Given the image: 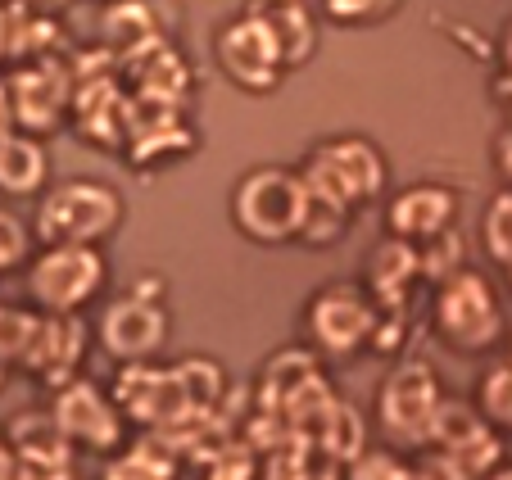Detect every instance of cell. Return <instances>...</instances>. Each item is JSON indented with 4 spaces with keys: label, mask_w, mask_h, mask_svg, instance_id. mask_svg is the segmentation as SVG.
I'll list each match as a JSON object with an SVG mask.
<instances>
[{
    "label": "cell",
    "mask_w": 512,
    "mask_h": 480,
    "mask_svg": "<svg viewBox=\"0 0 512 480\" xmlns=\"http://www.w3.org/2000/svg\"><path fill=\"white\" fill-rule=\"evenodd\" d=\"M118 227H123V195L96 177H68L46 186L32 213V240L41 250H59V245L100 250V240H109Z\"/></svg>",
    "instance_id": "cell-1"
},
{
    "label": "cell",
    "mask_w": 512,
    "mask_h": 480,
    "mask_svg": "<svg viewBox=\"0 0 512 480\" xmlns=\"http://www.w3.org/2000/svg\"><path fill=\"white\" fill-rule=\"evenodd\" d=\"M309 213V186L300 182L295 168L263 164L236 182L232 191V222L254 245H290L304 231Z\"/></svg>",
    "instance_id": "cell-2"
},
{
    "label": "cell",
    "mask_w": 512,
    "mask_h": 480,
    "mask_svg": "<svg viewBox=\"0 0 512 480\" xmlns=\"http://www.w3.org/2000/svg\"><path fill=\"white\" fill-rule=\"evenodd\" d=\"M295 173L309 186L313 200L340 204V209L372 204L390 182L386 154H381L368 136H336V141L313 145L304 168H295Z\"/></svg>",
    "instance_id": "cell-3"
},
{
    "label": "cell",
    "mask_w": 512,
    "mask_h": 480,
    "mask_svg": "<svg viewBox=\"0 0 512 480\" xmlns=\"http://www.w3.org/2000/svg\"><path fill=\"white\" fill-rule=\"evenodd\" d=\"M435 331L458 354H485L503 340V304L481 268H463L435 286Z\"/></svg>",
    "instance_id": "cell-4"
},
{
    "label": "cell",
    "mask_w": 512,
    "mask_h": 480,
    "mask_svg": "<svg viewBox=\"0 0 512 480\" xmlns=\"http://www.w3.org/2000/svg\"><path fill=\"white\" fill-rule=\"evenodd\" d=\"M109 281V263L87 245H59L41 250L28 263V295L41 317H78L91 299H100Z\"/></svg>",
    "instance_id": "cell-5"
},
{
    "label": "cell",
    "mask_w": 512,
    "mask_h": 480,
    "mask_svg": "<svg viewBox=\"0 0 512 480\" xmlns=\"http://www.w3.org/2000/svg\"><path fill=\"white\" fill-rule=\"evenodd\" d=\"M435 404H440L435 372L422 358H404V363L381 381V394H377V417H381L386 440L399 444V449H426Z\"/></svg>",
    "instance_id": "cell-6"
},
{
    "label": "cell",
    "mask_w": 512,
    "mask_h": 480,
    "mask_svg": "<svg viewBox=\"0 0 512 480\" xmlns=\"http://www.w3.org/2000/svg\"><path fill=\"white\" fill-rule=\"evenodd\" d=\"M5 100H10V127L28 136H46L64 123V109L73 105V64L59 55H41L37 64H23L5 82Z\"/></svg>",
    "instance_id": "cell-7"
},
{
    "label": "cell",
    "mask_w": 512,
    "mask_h": 480,
    "mask_svg": "<svg viewBox=\"0 0 512 480\" xmlns=\"http://www.w3.org/2000/svg\"><path fill=\"white\" fill-rule=\"evenodd\" d=\"M372 327H377V304L368 299V290L349 286V281L322 286L304 313V331H309L313 349L331 358L358 354L372 340Z\"/></svg>",
    "instance_id": "cell-8"
},
{
    "label": "cell",
    "mask_w": 512,
    "mask_h": 480,
    "mask_svg": "<svg viewBox=\"0 0 512 480\" xmlns=\"http://www.w3.org/2000/svg\"><path fill=\"white\" fill-rule=\"evenodd\" d=\"M213 55H218V68L227 73V82H236L241 91L268 96V91H277L281 77H286V68H281V59H277V46L268 41L263 23L254 19L250 10H241L236 19H227L223 28H218Z\"/></svg>",
    "instance_id": "cell-9"
},
{
    "label": "cell",
    "mask_w": 512,
    "mask_h": 480,
    "mask_svg": "<svg viewBox=\"0 0 512 480\" xmlns=\"http://www.w3.org/2000/svg\"><path fill=\"white\" fill-rule=\"evenodd\" d=\"M50 417H55L59 435L78 449L91 453H114L123 444V413L109 399L100 385L91 381H68L64 390H55V404H50Z\"/></svg>",
    "instance_id": "cell-10"
},
{
    "label": "cell",
    "mask_w": 512,
    "mask_h": 480,
    "mask_svg": "<svg viewBox=\"0 0 512 480\" xmlns=\"http://www.w3.org/2000/svg\"><path fill=\"white\" fill-rule=\"evenodd\" d=\"M96 340H100V349H105L109 358H118L123 367L150 363L168 340V308L150 304V299L123 295V299H114V304H105V313H100V322H96Z\"/></svg>",
    "instance_id": "cell-11"
},
{
    "label": "cell",
    "mask_w": 512,
    "mask_h": 480,
    "mask_svg": "<svg viewBox=\"0 0 512 480\" xmlns=\"http://www.w3.org/2000/svg\"><path fill=\"white\" fill-rule=\"evenodd\" d=\"M82 354H87V322L82 317H41L37 313V331H32L19 363L28 372H37L46 385L64 390L68 381H78Z\"/></svg>",
    "instance_id": "cell-12"
},
{
    "label": "cell",
    "mask_w": 512,
    "mask_h": 480,
    "mask_svg": "<svg viewBox=\"0 0 512 480\" xmlns=\"http://www.w3.org/2000/svg\"><path fill=\"white\" fill-rule=\"evenodd\" d=\"M458 218V195L449 191L445 182H417L404 186L395 200L386 204V227L395 240H408V245H422V240L449 231Z\"/></svg>",
    "instance_id": "cell-13"
},
{
    "label": "cell",
    "mask_w": 512,
    "mask_h": 480,
    "mask_svg": "<svg viewBox=\"0 0 512 480\" xmlns=\"http://www.w3.org/2000/svg\"><path fill=\"white\" fill-rule=\"evenodd\" d=\"M118 73L136 87L132 100H141V105H159V109H177L182 96H186V87H191V68H186V59L177 55L168 41H155L150 50L123 59Z\"/></svg>",
    "instance_id": "cell-14"
},
{
    "label": "cell",
    "mask_w": 512,
    "mask_h": 480,
    "mask_svg": "<svg viewBox=\"0 0 512 480\" xmlns=\"http://www.w3.org/2000/svg\"><path fill=\"white\" fill-rule=\"evenodd\" d=\"M250 14L263 23L286 73L313 59V50H318V14L304 0H268V5H250Z\"/></svg>",
    "instance_id": "cell-15"
},
{
    "label": "cell",
    "mask_w": 512,
    "mask_h": 480,
    "mask_svg": "<svg viewBox=\"0 0 512 480\" xmlns=\"http://www.w3.org/2000/svg\"><path fill=\"white\" fill-rule=\"evenodd\" d=\"M5 449L14 453V462H19L23 471H37L41 480L46 476H64L68 471V453H73V444L59 435L55 417L50 413H23L19 422L10 426V444Z\"/></svg>",
    "instance_id": "cell-16"
},
{
    "label": "cell",
    "mask_w": 512,
    "mask_h": 480,
    "mask_svg": "<svg viewBox=\"0 0 512 480\" xmlns=\"http://www.w3.org/2000/svg\"><path fill=\"white\" fill-rule=\"evenodd\" d=\"M413 281H417V245L386 236L372 250V263H368V299L381 313H404Z\"/></svg>",
    "instance_id": "cell-17"
},
{
    "label": "cell",
    "mask_w": 512,
    "mask_h": 480,
    "mask_svg": "<svg viewBox=\"0 0 512 480\" xmlns=\"http://www.w3.org/2000/svg\"><path fill=\"white\" fill-rule=\"evenodd\" d=\"M50 186V154L46 141L28 132L0 136V195H32L37 200Z\"/></svg>",
    "instance_id": "cell-18"
},
{
    "label": "cell",
    "mask_w": 512,
    "mask_h": 480,
    "mask_svg": "<svg viewBox=\"0 0 512 480\" xmlns=\"http://www.w3.org/2000/svg\"><path fill=\"white\" fill-rule=\"evenodd\" d=\"M100 28H105V41H109V50H114L118 64H123V59H132V55H141V50H150L155 41H164L159 10H155V5H141V0L109 5L105 19H100Z\"/></svg>",
    "instance_id": "cell-19"
},
{
    "label": "cell",
    "mask_w": 512,
    "mask_h": 480,
    "mask_svg": "<svg viewBox=\"0 0 512 480\" xmlns=\"http://www.w3.org/2000/svg\"><path fill=\"white\" fill-rule=\"evenodd\" d=\"M309 449L318 453L322 462H331V467L345 471L358 453L368 449V422H363V413H358L354 404H345V399H336L331 413L322 417V426H318V435H313Z\"/></svg>",
    "instance_id": "cell-20"
},
{
    "label": "cell",
    "mask_w": 512,
    "mask_h": 480,
    "mask_svg": "<svg viewBox=\"0 0 512 480\" xmlns=\"http://www.w3.org/2000/svg\"><path fill=\"white\" fill-rule=\"evenodd\" d=\"M485 431H494V426L476 413V404H467V399H440L435 417H431V440H426V449H440V458H445V453H458L472 440H481Z\"/></svg>",
    "instance_id": "cell-21"
},
{
    "label": "cell",
    "mask_w": 512,
    "mask_h": 480,
    "mask_svg": "<svg viewBox=\"0 0 512 480\" xmlns=\"http://www.w3.org/2000/svg\"><path fill=\"white\" fill-rule=\"evenodd\" d=\"M463 250H467V245H463V236H458L454 227L440 231V236H431V240H422V245H417V281L445 286L454 272L467 268Z\"/></svg>",
    "instance_id": "cell-22"
},
{
    "label": "cell",
    "mask_w": 512,
    "mask_h": 480,
    "mask_svg": "<svg viewBox=\"0 0 512 480\" xmlns=\"http://www.w3.org/2000/svg\"><path fill=\"white\" fill-rule=\"evenodd\" d=\"M476 413H481L494 431H499V426L512 431V363H499L485 372L481 394H476Z\"/></svg>",
    "instance_id": "cell-23"
},
{
    "label": "cell",
    "mask_w": 512,
    "mask_h": 480,
    "mask_svg": "<svg viewBox=\"0 0 512 480\" xmlns=\"http://www.w3.org/2000/svg\"><path fill=\"white\" fill-rule=\"evenodd\" d=\"M345 222H349V209H340V204H327V200H313V195H309V213H304L300 240H304V245H313V250H322V245H336V240L345 236Z\"/></svg>",
    "instance_id": "cell-24"
},
{
    "label": "cell",
    "mask_w": 512,
    "mask_h": 480,
    "mask_svg": "<svg viewBox=\"0 0 512 480\" xmlns=\"http://www.w3.org/2000/svg\"><path fill=\"white\" fill-rule=\"evenodd\" d=\"M485 250H490V259L503 263V268L512 263V191L508 186H503L490 200V209H485Z\"/></svg>",
    "instance_id": "cell-25"
},
{
    "label": "cell",
    "mask_w": 512,
    "mask_h": 480,
    "mask_svg": "<svg viewBox=\"0 0 512 480\" xmlns=\"http://www.w3.org/2000/svg\"><path fill=\"white\" fill-rule=\"evenodd\" d=\"M23 263H32V227L19 213L0 209V277L23 268Z\"/></svg>",
    "instance_id": "cell-26"
},
{
    "label": "cell",
    "mask_w": 512,
    "mask_h": 480,
    "mask_svg": "<svg viewBox=\"0 0 512 480\" xmlns=\"http://www.w3.org/2000/svg\"><path fill=\"white\" fill-rule=\"evenodd\" d=\"M345 480H404L408 476V462L399 458L395 449H363L345 471Z\"/></svg>",
    "instance_id": "cell-27"
},
{
    "label": "cell",
    "mask_w": 512,
    "mask_h": 480,
    "mask_svg": "<svg viewBox=\"0 0 512 480\" xmlns=\"http://www.w3.org/2000/svg\"><path fill=\"white\" fill-rule=\"evenodd\" d=\"M390 10H395L390 0H368V5H358V0H327L331 23H363V19H381V14H390Z\"/></svg>",
    "instance_id": "cell-28"
},
{
    "label": "cell",
    "mask_w": 512,
    "mask_h": 480,
    "mask_svg": "<svg viewBox=\"0 0 512 480\" xmlns=\"http://www.w3.org/2000/svg\"><path fill=\"white\" fill-rule=\"evenodd\" d=\"M404 313H381L377 308V327H372V340L368 345L377 349V354H395L399 345H404Z\"/></svg>",
    "instance_id": "cell-29"
},
{
    "label": "cell",
    "mask_w": 512,
    "mask_h": 480,
    "mask_svg": "<svg viewBox=\"0 0 512 480\" xmlns=\"http://www.w3.org/2000/svg\"><path fill=\"white\" fill-rule=\"evenodd\" d=\"M404 480H458V476L440 458H422V462H408V476Z\"/></svg>",
    "instance_id": "cell-30"
},
{
    "label": "cell",
    "mask_w": 512,
    "mask_h": 480,
    "mask_svg": "<svg viewBox=\"0 0 512 480\" xmlns=\"http://www.w3.org/2000/svg\"><path fill=\"white\" fill-rule=\"evenodd\" d=\"M494 164H499L503 182H508V191H512V127L499 132V141H494Z\"/></svg>",
    "instance_id": "cell-31"
},
{
    "label": "cell",
    "mask_w": 512,
    "mask_h": 480,
    "mask_svg": "<svg viewBox=\"0 0 512 480\" xmlns=\"http://www.w3.org/2000/svg\"><path fill=\"white\" fill-rule=\"evenodd\" d=\"M14 28H19V14H14V10H0V59L14 55Z\"/></svg>",
    "instance_id": "cell-32"
},
{
    "label": "cell",
    "mask_w": 512,
    "mask_h": 480,
    "mask_svg": "<svg viewBox=\"0 0 512 480\" xmlns=\"http://www.w3.org/2000/svg\"><path fill=\"white\" fill-rule=\"evenodd\" d=\"M499 59L508 64V77H512V23H508V32H503V41H499Z\"/></svg>",
    "instance_id": "cell-33"
},
{
    "label": "cell",
    "mask_w": 512,
    "mask_h": 480,
    "mask_svg": "<svg viewBox=\"0 0 512 480\" xmlns=\"http://www.w3.org/2000/svg\"><path fill=\"white\" fill-rule=\"evenodd\" d=\"M5 132H14V127H10V100H5V87H0V136Z\"/></svg>",
    "instance_id": "cell-34"
},
{
    "label": "cell",
    "mask_w": 512,
    "mask_h": 480,
    "mask_svg": "<svg viewBox=\"0 0 512 480\" xmlns=\"http://www.w3.org/2000/svg\"><path fill=\"white\" fill-rule=\"evenodd\" d=\"M5 367H10V363H5V358H0V385H5Z\"/></svg>",
    "instance_id": "cell-35"
},
{
    "label": "cell",
    "mask_w": 512,
    "mask_h": 480,
    "mask_svg": "<svg viewBox=\"0 0 512 480\" xmlns=\"http://www.w3.org/2000/svg\"><path fill=\"white\" fill-rule=\"evenodd\" d=\"M508 277H512V263H508Z\"/></svg>",
    "instance_id": "cell-36"
},
{
    "label": "cell",
    "mask_w": 512,
    "mask_h": 480,
    "mask_svg": "<svg viewBox=\"0 0 512 480\" xmlns=\"http://www.w3.org/2000/svg\"><path fill=\"white\" fill-rule=\"evenodd\" d=\"M508 363H512V358H508Z\"/></svg>",
    "instance_id": "cell-37"
}]
</instances>
